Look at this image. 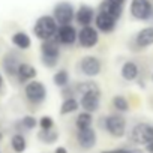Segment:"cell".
<instances>
[{
	"instance_id": "obj_1",
	"label": "cell",
	"mask_w": 153,
	"mask_h": 153,
	"mask_svg": "<svg viewBox=\"0 0 153 153\" xmlns=\"http://www.w3.org/2000/svg\"><path fill=\"white\" fill-rule=\"evenodd\" d=\"M57 32V23L54 21L53 17L50 15H42L36 20L35 26H33V33L36 38L42 39V41H50L54 38Z\"/></svg>"
},
{
	"instance_id": "obj_2",
	"label": "cell",
	"mask_w": 153,
	"mask_h": 153,
	"mask_svg": "<svg viewBox=\"0 0 153 153\" xmlns=\"http://www.w3.org/2000/svg\"><path fill=\"white\" fill-rule=\"evenodd\" d=\"M41 53H42V63L47 68H54L59 62V56H60V50H59V44L54 39L50 41H44L41 45Z\"/></svg>"
},
{
	"instance_id": "obj_3",
	"label": "cell",
	"mask_w": 153,
	"mask_h": 153,
	"mask_svg": "<svg viewBox=\"0 0 153 153\" xmlns=\"http://www.w3.org/2000/svg\"><path fill=\"white\" fill-rule=\"evenodd\" d=\"M24 95L27 101H30L35 105H39L47 99V89L41 81H32L24 87Z\"/></svg>"
},
{
	"instance_id": "obj_4",
	"label": "cell",
	"mask_w": 153,
	"mask_h": 153,
	"mask_svg": "<svg viewBox=\"0 0 153 153\" xmlns=\"http://www.w3.org/2000/svg\"><path fill=\"white\" fill-rule=\"evenodd\" d=\"M54 21L59 24V26H68L71 24V21L74 20L75 17V12H74V8L71 3L68 2H60L54 6Z\"/></svg>"
},
{
	"instance_id": "obj_5",
	"label": "cell",
	"mask_w": 153,
	"mask_h": 153,
	"mask_svg": "<svg viewBox=\"0 0 153 153\" xmlns=\"http://www.w3.org/2000/svg\"><path fill=\"white\" fill-rule=\"evenodd\" d=\"M131 140L137 144H149L153 141V126L147 123H138L131 132Z\"/></svg>"
},
{
	"instance_id": "obj_6",
	"label": "cell",
	"mask_w": 153,
	"mask_h": 153,
	"mask_svg": "<svg viewBox=\"0 0 153 153\" xmlns=\"http://www.w3.org/2000/svg\"><path fill=\"white\" fill-rule=\"evenodd\" d=\"M104 126L107 129V132L116 138H120L125 135V129H126V122L122 116H117V114H113V116H108L104 122Z\"/></svg>"
},
{
	"instance_id": "obj_7",
	"label": "cell",
	"mask_w": 153,
	"mask_h": 153,
	"mask_svg": "<svg viewBox=\"0 0 153 153\" xmlns=\"http://www.w3.org/2000/svg\"><path fill=\"white\" fill-rule=\"evenodd\" d=\"M131 14L137 20H149L153 14V6L149 0H132Z\"/></svg>"
},
{
	"instance_id": "obj_8",
	"label": "cell",
	"mask_w": 153,
	"mask_h": 153,
	"mask_svg": "<svg viewBox=\"0 0 153 153\" xmlns=\"http://www.w3.org/2000/svg\"><path fill=\"white\" fill-rule=\"evenodd\" d=\"M101 62L95 56H86L78 62V69L87 76H96L101 72Z\"/></svg>"
},
{
	"instance_id": "obj_9",
	"label": "cell",
	"mask_w": 153,
	"mask_h": 153,
	"mask_svg": "<svg viewBox=\"0 0 153 153\" xmlns=\"http://www.w3.org/2000/svg\"><path fill=\"white\" fill-rule=\"evenodd\" d=\"M76 30L75 27H72L71 24L68 26H59L57 32L54 35V41L57 44H63V45H74L76 41Z\"/></svg>"
},
{
	"instance_id": "obj_10",
	"label": "cell",
	"mask_w": 153,
	"mask_h": 153,
	"mask_svg": "<svg viewBox=\"0 0 153 153\" xmlns=\"http://www.w3.org/2000/svg\"><path fill=\"white\" fill-rule=\"evenodd\" d=\"M76 39H78V42L83 48H92L98 44L99 35H98L96 29H93L92 26H86L80 30L78 35H76Z\"/></svg>"
},
{
	"instance_id": "obj_11",
	"label": "cell",
	"mask_w": 153,
	"mask_h": 153,
	"mask_svg": "<svg viewBox=\"0 0 153 153\" xmlns=\"http://www.w3.org/2000/svg\"><path fill=\"white\" fill-rule=\"evenodd\" d=\"M99 101H101V90L89 92V93L81 96L80 105L83 107V110L86 113H93V111H96L99 108Z\"/></svg>"
},
{
	"instance_id": "obj_12",
	"label": "cell",
	"mask_w": 153,
	"mask_h": 153,
	"mask_svg": "<svg viewBox=\"0 0 153 153\" xmlns=\"http://www.w3.org/2000/svg\"><path fill=\"white\" fill-rule=\"evenodd\" d=\"M76 141H78L80 147L89 150L92 147H95L96 144V132L93 128H87V129H80L76 132Z\"/></svg>"
},
{
	"instance_id": "obj_13",
	"label": "cell",
	"mask_w": 153,
	"mask_h": 153,
	"mask_svg": "<svg viewBox=\"0 0 153 153\" xmlns=\"http://www.w3.org/2000/svg\"><path fill=\"white\" fill-rule=\"evenodd\" d=\"M75 20L80 26L86 27V26H90V23L95 20V9L87 6V5H83L80 6V9L76 11L75 14Z\"/></svg>"
},
{
	"instance_id": "obj_14",
	"label": "cell",
	"mask_w": 153,
	"mask_h": 153,
	"mask_svg": "<svg viewBox=\"0 0 153 153\" xmlns=\"http://www.w3.org/2000/svg\"><path fill=\"white\" fill-rule=\"evenodd\" d=\"M95 23H96V27H98L101 32H104V33H110V32H113L114 27H116V20L111 18L110 15L104 14V12H99V14L95 17Z\"/></svg>"
},
{
	"instance_id": "obj_15",
	"label": "cell",
	"mask_w": 153,
	"mask_h": 153,
	"mask_svg": "<svg viewBox=\"0 0 153 153\" xmlns=\"http://www.w3.org/2000/svg\"><path fill=\"white\" fill-rule=\"evenodd\" d=\"M20 60H18V56L14 54V53H8L3 59V69L6 71L8 75L11 76H15L17 72H18V66H20Z\"/></svg>"
},
{
	"instance_id": "obj_16",
	"label": "cell",
	"mask_w": 153,
	"mask_h": 153,
	"mask_svg": "<svg viewBox=\"0 0 153 153\" xmlns=\"http://www.w3.org/2000/svg\"><path fill=\"white\" fill-rule=\"evenodd\" d=\"M122 11H123V6H119V5H114L108 0H104L99 6V12H104L107 15H110L111 18H114L116 21L122 17Z\"/></svg>"
},
{
	"instance_id": "obj_17",
	"label": "cell",
	"mask_w": 153,
	"mask_h": 153,
	"mask_svg": "<svg viewBox=\"0 0 153 153\" xmlns=\"http://www.w3.org/2000/svg\"><path fill=\"white\" fill-rule=\"evenodd\" d=\"M36 74H38V72H36V69H35L32 65H29V63H20L17 76H18L20 83H26V81L35 78Z\"/></svg>"
},
{
	"instance_id": "obj_18",
	"label": "cell",
	"mask_w": 153,
	"mask_h": 153,
	"mask_svg": "<svg viewBox=\"0 0 153 153\" xmlns=\"http://www.w3.org/2000/svg\"><path fill=\"white\" fill-rule=\"evenodd\" d=\"M135 41H137V45L143 47V48L152 45L153 44V27H146V29L140 30Z\"/></svg>"
},
{
	"instance_id": "obj_19",
	"label": "cell",
	"mask_w": 153,
	"mask_h": 153,
	"mask_svg": "<svg viewBox=\"0 0 153 153\" xmlns=\"http://www.w3.org/2000/svg\"><path fill=\"white\" fill-rule=\"evenodd\" d=\"M12 44L20 48V50H29L30 45H32V39L27 33L24 32H17L14 36H12Z\"/></svg>"
},
{
	"instance_id": "obj_20",
	"label": "cell",
	"mask_w": 153,
	"mask_h": 153,
	"mask_svg": "<svg viewBox=\"0 0 153 153\" xmlns=\"http://www.w3.org/2000/svg\"><path fill=\"white\" fill-rule=\"evenodd\" d=\"M122 76L126 81H132L138 76V66L134 62H126L122 66Z\"/></svg>"
},
{
	"instance_id": "obj_21",
	"label": "cell",
	"mask_w": 153,
	"mask_h": 153,
	"mask_svg": "<svg viewBox=\"0 0 153 153\" xmlns=\"http://www.w3.org/2000/svg\"><path fill=\"white\" fill-rule=\"evenodd\" d=\"M53 81H54V84L57 87H62V89L68 87V84H69V74H68V71L66 69L57 71L54 74V76H53Z\"/></svg>"
},
{
	"instance_id": "obj_22",
	"label": "cell",
	"mask_w": 153,
	"mask_h": 153,
	"mask_svg": "<svg viewBox=\"0 0 153 153\" xmlns=\"http://www.w3.org/2000/svg\"><path fill=\"white\" fill-rule=\"evenodd\" d=\"M11 146H12L15 153H23L26 150V147H27V141H26V138L21 134H15L11 138Z\"/></svg>"
},
{
	"instance_id": "obj_23",
	"label": "cell",
	"mask_w": 153,
	"mask_h": 153,
	"mask_svg": "<svg viewBox=\"0 0 153 153\" xmlns=\"http://www.w3.org/2000/svg\"><path fill=\"white\" fill-rule=\"evenodd\" d=\"M92 122H93V119H92V114L90 113H81V114H78V117H76V120H75V125H76V129H87V128H92Z\"/></svg>"
},
{
	"instance_id": "obj_24",
	"label": "cell",
	"mask_w": 153,
	"mask_h": 153,
	"mask_svg": "<svg viewBox=\"0 0 153 153\" xmlns=\"http://www.w3.org/2000/svg\"><path fill=\"white\" fill-rule=\"evenodd\" d=\"M80 108V104L78 101H76L75 98H68L63 101L62 104V108H60V114H71L74 111H76Z\"/></svg>"
},
{
	"instance_id": "obj_25",
	"label": "cell",
	"mask_w": 153,
	"mask_h": 153,
	"mask_svg": "<svg viewBox=\"0 0 153 153\" xmlns=\"http://www.w3.org/2000/svg\"><path fill=\"white\" fill-rule=\"evenodd\" d=\"M38 138H39V141L44 143V144H54V143L57 141V138H59V134H57L56 131H53V129L41 131V132L38 134Z\"/></svg>"
},
{
	"instance_id": "obj_26",
	"label": "cell",
	"mask_w": 153,
	"mask_h": 153,
	"mask_svg": "<svg viewBox=\"0 0 153 153\" xmlns=\"http://www.w3.org/2000/svg\"><path fill=\"white\" fill-rule=\"evenodd\" d=\"M75 90H76V93H78V95L83 96V95H86V93H89V92H96V90H99V87H98V84L93 83V81H84V83H78V84H76Z\"/></svg>"
},
{
	"instance_id": "obj_27",
	"label": "cell",
	"mask_w": 153,
	"mask_h": 153,
	"mask_svg": "<svg viewBox=\"0 0 153 153\" xmlns=\"http://www.w3.org/2000/svg\"><path fill=\"white\" fill-rule=\"evenodd\" d=\"M113 105L119 111H128L129 110V104H128V101L123 96H114L113 98Z\"/></svg>"
},
{
	"instance_id": "obj_28",
	"label": "cell",
	"mask_w": 153,
	"mask_h": 153,
	"mask_svg": "<svg viewBox=\"0 0 153 153\" xmlns=\"http://www.w3.org/2000/svg\"><path fill=\"white\" fill-rule=\"evenodd\" d=\"M21 126H23L24 129L30 131V129L36 128V119H35L33 116H26V117H23V120H21Z\"/></svg>"
},
{
	"instance_id": "obj_29",
	"label": "cell",
	"mask_w": 153,
	"mask_h": 153,
	"mask_svg": "<svg viewBox=\"0 0 153 153\" xmlns=\"http://www.w3.org/2000/svg\"><path fill=\"white\" fill-rule=\"evenodd\" d=\"M39 126H41V129H42V131L53 129V126H54V120H53V117H50V116H44V117H41Z\"/></svg>"
},
{
	"instance_id": "obj_30",
	"label": "cell",
	"mask_w": 153,
	"mask_h": 153,
	"mask_svg": "<svg viewBox=\"0 0 153 153\" xmlns=\"http://www.w3.org/2000/svg\"><path fill=\"white\" fill-rule=\"evenodd\" d=\"M101 153H143L140 149H113V150H102Z\"/></svg>"
},
{
	"instance_id": "obj_31",
	"label": "cell",
	"mask_w": 153,
	"mask_h": 153,
	"mask_svg": "<svg viewBox=\"0 0 153 153\" xmlns=\"http://www.w3.org/2000/svg\"><path fill=\"white\" fill-rule=\"evenodd\" d=\"M108 2H111V3H114V5H119V6H123L125 0H108Z\"/></svg>"
},
{
	"instance_id": "obj_32",
	"label": "cell",
	"mask_w": 153,
	"mask_h": 153,
	"mask_svg": "<svg viewBox=\"0 0 153 153\" xmlns=\"http://www.w3.org/2000/svg\"><path fill=\"white\" fill-rule=\"evenodd\" d=\"M54 153H68V150H66L65 147H57V149L54 150Z\"/></svg>"
},
{
	"instance_id": "obj_33",
	"label": "cell",
	"mask_w": 153,
	"mask_h": 153,
	"mask_svg": "<svg viewBox=\"0 0 153 153\" xmlns=\"http://www.w3.org/2000/svg\"><path fill=\"white\" fill-rule=\"evenodd\" d=\"M147 152H149V153H153V141L147 144Z\"/></svg>"
},
{
	"instance_id": "obj_34",
	"label": "cell",
	"mask_w": 153,
	"mask_h": 153,
	"mask_svg": "<svg viewBox=\"0 0 153 153\" xmlns=\"http://www.w3.org/2000/svg\"><path fill=\"white\" fill-rule=\"evenodd\" d=\"M2 87H3V76L0 74V90H2Z\"/></svg>"
},
{
	"instance_id": "obj_35",
	"label": "cell",
	"mask_w": 153,
	"mask_h": 153,
	"mask_svg": "<svg viewBox=\"0 0 153 153\" xmlns=\"http://www.w3.org/2000/svg\"><path fill=\"white\" fill-rule=\"evenodd\" d=\"M0 140H2V132H0Z\"/></svg>"
},
{
	"instance_id": "obj_36",
	"label": "cell",
	"mask_w": 153,
	"mask_h": 153,
	"mask_svg": "<svg viewBox=\"0 0 153 153\" xmlns=\"http://www.w3.org/2000/svg\"><path fill=\"white\" fill-rule=\"evenodd\" d=\"M152 78H153V76H152Z\"/></svg>"
}]
</instances>
